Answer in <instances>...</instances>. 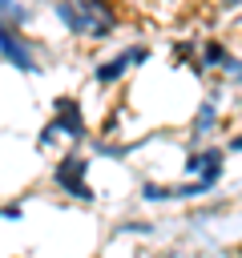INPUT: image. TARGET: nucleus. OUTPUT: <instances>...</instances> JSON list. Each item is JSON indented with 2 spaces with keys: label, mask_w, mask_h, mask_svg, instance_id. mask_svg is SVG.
Segmentation results:
<instances>
[{
  "label": "nucleus",
  "mask_w": 242,
  "mask_h": 258,
  "mask_svg": "<svg viewBox=\"0 0 242 258\" xmlns=\"http://www.w3.org/2000/svg\"><path fill=\"white\" fill-rule=\"evenodd\" d=\"M153 56V48L149 44H125L121 52H113V56H105V60H97L93 69H89V81L93 85H101V89H109V85H117V81H125L133 69H141L145 60Z\"/></svg>",
  "instance_id": "20e7f679"
},
{
  "label": "nucleus",
  "mask_w": 242,
  "mask_h": 258,
  "mask_svg": "<svg viewBox=\"0 0 242 258\" xmlns=\"http://www.w3.org/2000/svg\"><path fill=\"white\" fill-rule=\"evenodd\" d=\"M226 157H230L226 145H194L186 153L182 169H186V177H202L206 185H218L222 173H226Z\"/></svg>",
  "instance_id": "423d86ee"
},
{
  "label": "nucleus",
  "mask_w": 242,
  "mask_h": 258,
  "mask_svg": "<svg viewBox=\"0 0 242 258\" xmlns=\"http://www.w3.org/2000/svg\"><path fill=\"white\" fill-rule=\"evenodd\" d=\"M218 129H222V105H218V97H202V101L194 105V113H190V141L202 145V141L214 137Z\"/></svg>",
  "instance_id": "0eeeda50"
},
{
  "label": "nucleus",
  "mask_w": 242,
  "mask_h": 258,
  "mask_svg": "<svg viewBox=\"0 0 242 258\" xmlns=\"http://www.w3.org/2000/svg\"><path fill=\"white\" fill-rule=\"evenodd\" d=\"M210 189H214V185H206L202 177H186V181L173 185V198H177V202H198V198H206Z\"/></svg>",
  "instance_id": "9b49d317"
},
{
  "label": "nucleus",
  "mask_w": 242,
  "mask_h": 258,
  "mask_svg": "<svg viewBox=\"0 0 242 258\" xmlns=\"http://www.w3.org/2000/svg\"><path fill=\"white\" fill-rule=\"evenodd\" d=\"M230 56V48H226V40H218V36H210V40H202V48H198V60L206 64V69H218L222 73V60Z\"/></svg>",
  "instance_id": "6e6552de"
},
{
  "label": "nucleus",
  "mask_w": 242,
  "mask_h": 258,
  "mask_svg": "<svg viewBox=\"0 0 242 258\" xmlns=\"http://www.w3.org/2000/svg\"><path fill=\"white\" fill-rule=\"evenodd\" d=\"M113 234H137V238H149V234H153V222H145V218H125Z\"/></svg>",
  "instance_id": "f8f14e48"
},
{
  "label": "nucleus",
  "mask_w": 242,
  "mask_h": 258,
  "mask_svg": "<svg viewBox=\"0 0 242 258\" xmlns=\"http://www.w3.org/2000/svg\"><path fill=\"white\" fill-rule=\"evenodd\" d=\"M230 85H234V89H242V73H234V77H230Z\"/></svg>",
  "instance_id": "dca6fc26"
},
{
  "label": "nucleus",
  "mask_w": 242,
  "mask_h": 258,
  "mask_svg": "<svg viewBox=\"0 0 242 258\" xmlns=\"http://www.w3.org/2000/svg\"><path fill=\"white\" fill-rule=\"evenodd\" d=\"M0 64L16 69L20 77H40V73H44L40 52H36L32 36H28L20 24H0Z\"/></svg>",
  "instance_id": "7ed1b4c3"
},
{
  "label": "nucleus",
  "mask_w": 242,
  "mask_h": 258,
  "mask_svg": "<svg viewBox=\"0 0 242 258\" xmlns=\"http://www.w3.org/2000/svg\"><path fill=\"white\" fill-rule=\"evenodd\" d=\"M0 218H4V222H20V218H24V202H8V206H0Z\"/></svg>",
  "instance_id": "ddd939ff"
},
{
  "label": "nucleus",
  "mask_w": 242,
  "mask_h": 258,
  "mask_svg": "<svg viewBox=\"0 0 242 258\" xmlns=\"http://www.w3.org/2000/svg\"><path fill=\"white\" fill-rule=\"evenodd\" d=\"M52 125H56V133L65 137V141H73V145H85V141H93L89 137V121H85V109H81V101L77 97H52Z\"/></svg>",
  "instance_id": "39448f33"
},
{
  "label": "nucleus",
  "mask_w": 242,
  "mask_h": 258,
  "mask_svg": "<svg viewBox=\"0 0 242 258\" xmlns=\"http://www.w3.org/2000/svg\"><path fill=\"white\" fill-rule=\"evenodd\" d=\"M89 169H93V161L81 153V149H65L56 161H52V185L65 194V198H73V202H97V189L89 185Z\"/></svg>",
  "instance_id": "f03ea898"
},
{
  "label": "nucleus",
  "mask_w": 242,
  "mask_h": 258,
  "mask_svg": "<svg viewBox=\"0 0 242 258\" xmlns=\"http://www.w3.org/2000/svg\"><path fill=\"white\" fill-rule=\"evenodd\" d=\"M32 20V4L28 0H0V24H28Z\"/></svg>",
  "instance_id": "1a4fd4ad"
},
{
  "label": "nucleus",
  "mask_w": 242,
  "mask_h": 258,
  "mask_svg": "<svg viewBox=\"0 0 242 258\" xmlns=\"http://www.w3.org/2000/svg\"><path fill=\"white\" fill-rule=\"evenodd\" d=\"M218 4H222L226 12H234V8H242V0H218Z\"/></svg>",
  "instance_id": "2eb2a0df"
},
{
  "label": "nucleus",
  "mask_w": 242,
  "mask_h": 258,
  "mask_svg": "<svg viewBox=\"0 0 242 258\" xmlns=\"http://www.w3.org/2000/svg\"><path fill=\"white\" fill-rule=\"evenodd\" d=\"M226 153H242V129H238V133L226 141Z\"/></svg>",
  "instance_id": "4468645a"
},
{
  "label": "nucleus",
  "mask_w": 242,
  "mask_h": 258,
  "mask_svg": "<svg viewBox=\"0 0 242 258\" xmlns=\"http://www.w3.org/2000/svg\"><path fill=\"white\" fill-rule=\"evenodd\" d=\"M161 258H182V254H161Z\"/></svg>",
  "instance_id": "f3484780"
},
{
  "label": "nucleus",
  "mask_w": 242,
  "mask_h": 258,
  "mask_svg": "<svg viewBox=\"0 0 242 258\" xmlns=\"http://www.w3.org/2000/svg\"><path fill=\"white\" fill-rule=\"evenodd\" d=\"M52 16L69 36L81 40H109L121 28V12L113 0H52Z\"/></svg>",
  "instance_id": "f257e3e1"
},
{
  "label": "nucleus",
  "mask_w": 242,
  "mask_h": 258,
  "mask_svg": "<svg viewBox=\"0 0 242 258\" xmlns=\"http://www.w3.org/2000/svg\"><path fill=\"white\" fill-rule=\"evenodd\" d=\"M141 202L145 206H169L177 198H173V185H165V181H141Z\"/></svg>",
  "instance_id": "9d476101"
}]
</instances>
